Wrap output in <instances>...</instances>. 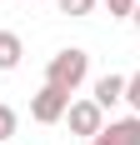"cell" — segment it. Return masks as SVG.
Here are the masks:
<instances>
[{
	"label": "cell",
	"instance_id": "1",
	"mask_svg": "<svg viewBox=\"0 0 140 145\" xmlns=\"http://www.w3.org/2000/svg\"><path fill=\"white\" fill-rule=\"evenodd\" d=\"M85 75H90V55L70 45V50L50 55V65H45V85H55L60 95H75V90L85 85Z\"/></svg>",
	"mask_w": 140,
	"mask_h": 145
},
{
	"label": "cell",
	"instance_id": "2",
	"mask_svg": "<svg viewBox=\"0 0 140 145\" xmlns=\"http://www.w3.org/2000/svg\"><path fill=\"white\" fill-rule=\"evenodd\" d=\"M65 125H70V135H85V140H95V135L105 130V110H100L95 100H70Z\"/></svg>",
	"mask_w": 140,
	"mask_h": 145
},
{
	"label": "cell",
	"instance_id": "3",
	"mask_svg": "<svg viewBox=\"0 0 140 145\" xmlns=\"http://www.w3.org/2000/svg\"><path fill=\"white\" fill-rule=\"evenodd\" d=\"M65 110H70V95H60L55 85H40L35 95H30V120H40V125L65 120Z\"/></svg>",
	"mask_w": 140,
	"mask_h": 145
},
{
	"label": "cell",
	"instance_id": "4",
	"mask_svg": "<svg viewBox=\"0 0 140 145\" xmlns=\"http://www.w3.org/2000/svg\"><path fill=\"white\" fill-rule=\"evenodd\" d=\"M90 145H140V115H125V120H110L105 130L95 135Z\"/></svg>",
	"mask_w": 140,
	"mask_h": 145
},
{
	"label": "cell",
	"instance_id": "5",
	"mask_svg": "<svg viewBox=\"0 0 140 145\" xmlns=\"http://www.w3.org/2000/svg\"><path fill=\"white\" fill-rule=\"evenodd\" d=\"M125 80H130V75H115V70H105V75L95 80V95H90V100H95L100 110L120 105V100H125Z\"/></svg>",
	"mask_w": 140,
	"mask_h": 145
},
{
	"label": "cell",
	"instance_id": "6",
	"mask_svg": "<svg viewBox=\"0 0 140 145\" xmlns=\"http://www.w3.org/2000/svg\"><path fill=\"white\" fill-rule=\"evenodd\" d=\"M20 55H25L20 35H15V30H0V70H15V65H20Z\"/></svg>",
	"mask_w": 140,
	"mask_h": 145
},
{
	"label": "cell",
	"instance_id": "7",
	"mask_svg": "<svg viewBox=\"0 0 140 145\" xmlns=\"http://www.w3.org/2000/svg\"><path fill=\"white\" fill-rule=\"evenodd\" d=\"M55 5H60V15H90L100 0H55Z\"/></svg>",
	"mask_w": 140,
	"mask_h": 145
},
{
	"label": "cell",
	"instance_id": "8",
	"mask_svg": "<svg viewBox=\"0 0 140 145\" xmlns=\"http://www.w3.org/2000/svg\"><path fill=\"white\" fill-rule=\"evenodd\" d=\"M10 135H15V110H10V105H0V145L10 140Z\"/></svg>",
	"mask_w": 140,
	"mask_h": 145
},
{
	"label": "cell",
	"instance_id": "9",
	"mask_svg": "<svg viewBox=\"0 0 140 145\" xmlns=\"http://www.w3.org/2000/svg\"><path fill=\"white\" fill-rule=\"evenodd\" d=\"M125 100H130V110L140 115V70H135V75L125 80Z\"/></svg>",
	"mask_w": 140,
	"mask_h": 145
},
{
	"label": "cell",
	"instance_id": "10",
	"mask_svg": "<svg viewBox=\"0 0 140 145\" xmlns=\"http://www.w3.org/2000/svg\"><path fill=\"white\" fill-rule=\"evenodd\" d=\"M100 5H105L110 15H135V5H140V0H100Z\"/></svg>",
	"mask_w": 140,
	"mask_h": 145
},
{
	"label": "cell",
	"instance_id": "11",
	"mask_svg": "<svg viewBox=\"0 0 140 145\" xmlns=\"http://www.w3.org/2000/svg\"><path fill=\"white\" fill-rule=\"evenodd\" d=\"M130 20H135V30H140V5H135V15H130Z\"/></svg>",
	"mask_w": 140,
	"mask_h": 145
}]
</instances>
